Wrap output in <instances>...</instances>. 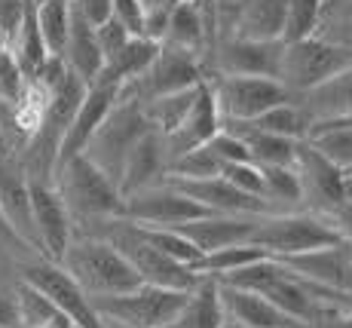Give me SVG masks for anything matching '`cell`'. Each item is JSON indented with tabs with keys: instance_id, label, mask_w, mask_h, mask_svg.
<instances>
[{
	"instance_id": "1",
	"label": "cell",
	"mask_w": 352,
	"mask_h": 328,
	"mask_svg": "<svg viewBox=\"0 0 352 328\" xmlns=\"http://www.w3.org/2000/svg\"><path fill=\"white\" fill-rule=\"evenodd\" d=\"M297 178H300V212L334 227L343 239L352 236V175L331 166L307 141L297 147Z\"/></svg>"
},
{
	"instance_id": "2",
	"label": "cell",
	"mask_w": 352,
	"mask_h": 328,
	"mask_svg": "<svg viewBox=\"0 0 352 328\" xmlns=\"http://www.w3.org/2000/svg\"><path fill=\"white\" fill-rule=\"evenodd\" d=\"M58 267L83 289V295L89 300L129 295L138 285H144L138 279V273L129 267L126 258L113 245H107L104 239H96V236L74 234L62 261H58Z\"/></svg>"
},
{
	"instance_id": "3",
	"label": "cell",
	"mask_w": 352,
	"mask_h": 328,
	"mask_svg": "<svg viewBox=\"0 0 352 328\" xmlns=\"http://www.w3.org/2000/svg\"><path fill=\"white\" fill-rule=\"evenodd\" d=\"M52 187L62 196L67 215L74 221V230L92 221H107V218H123L126 203L120 187L107 178L104 172L89 163L83 154L62 163L52 175Z\"/></svg>"
},
{
	"instance_id": "4",
	"label": "cell",
	"mask_w": 352,
	"mask_h": 328,
	"mask_svg": "<svg viewBox=\"0 0 352 328\" xmlns=\"http://www.w3.org/2000/svg\"><path fill=\"white\" fill-rule=\"evenodd\" d=\"M147 132H151V123L144 117V107L138 101L117 95L113 107L107 111V117L101 120V126L89 139V145H86L83 156L89 163H96L101 172L120 187V172H123L129 150L138 145Z\"/></svg>"
},
{
	"instance_id": "5",
	"label": "cell",
	"mask_w": 352,
	"mask_h": 328,
	"mask_svg": "<svg viewBox=\"0 0 352 328\" xmlns=\"http://www.w3.org/2000/svg\"><path fill=\"white\" fill-rule=\"evenodd\" d=\"M184 300L187 291L138 285L129 295L96 298L92 310L98 313L101 328H168Z\"/></svg>"
},
{
	"instance_id": "6",
	"label": "cell",
	"mask_w": 352,
	"mask_h": 328,
	"mask_svg": "<svg viewBox=\"0 0 352 328\" xmlns=\"http://www.w3.org/2000/svg\"><path fill=\"white\" fill-rule=\"evenodd\" d=\"M248 243L263 249L270 258H291L313 249H324V245L349 243V239H343L334 227H328L307 212H279V215L257 218Z\"/></svg>"
},
{
	"instance_id": "7",
	"label": "cell",
	"mask_w": 352,
	"mask_h": 328,
	"mask_svg": "<svg viewBox=\"0 0 352 328\" xmlns=\"http://www.w3.org/2000/svg\"><path fill=\"white\" fill-rule=\"evenodd\" d=\"M352 61V52L346 46H337L331 40L319 37H303L294 43H285L279 61V83L285 86L288 95H300L313 86L324 83L328 77H334L337 71H343Z\"/></svg>"
},
{
	"instance_id": "8",
	"label": "cell",
	"mask_w": 352,
	"mask_h": 328,
	"mask_svg": "<svg viewBox=\"0 0 352 328\" xmlns=\"http://www.w3.org/2000/svg\"><path fill=\"white\" fill-rule=\"evenodd\" d=\"M16 276L28 283L31 289H37L74 328H101L98 313L92 310V300L56 261H46L37 255L25 258L16 264Z\"/></svg>"
},
{
	"instance_id": "9",
	"label": "cell",
	"mask_w": 352,
	"mask_h": 328,
	"mask_svg": "<svg viewBox=\"0 0 352 328\" xmlns=\"http://www.w3.org/2000/svg\"><path fill=\"white\" fill-rule=\"evenodd\" d=\"M202 80H206L202 59L190 56V52L172 50V46H160V52L147 65V71L120 90V99H132L138 105H144V101L162 99V95L193 90Z\"/></svg>"
},
{
	"instance_id": "10",
	"label": "cell",
	"mask_w": 352,
	"mask_h": 328,
	"mask_svg": "<svg viewBox=\"0 0 352 328\" xmlns=\"http://www.w3.org/2000/svg\"><path fill=\"white\" fill-rule=\"evenodd\" d=\"M206 80L212 86V95L218 101V111L224 123L257 120L270 107L291 101L285 86L270 77H224V74H212Z\"/></svg>"
},
{
	"instance_id": "11",
	"label": "cell",
	"mask_w": 352,
	"mask_h": 328,
	"mask_svg": "<svg viewBox=\"0 0 352 328\" xmlns=\"http://www.w3.org/2000/svg\"><path fill=\"white\" fill-rule=\"evenodd\" d=\"M285 40H245V37H221L206 56V77H279V61Z\"/></svg>"
},
{
	"instance_id": "12",
	"label": "cell",
	"mask_w": 352,
	"mask_h": 328,
	"mask_svg": "<svg viewBox=\"0 0 352 328\" xmlns=\"http://www.w3.org/2000/svg\"><path fill=\"white\" fill-rule=\"evenodd\" d=\"M123 203H126L123 218L135 224H147V227H181L187 221H199V218L212 215V212H206L199 203H193L190 196H184L168 181L157 184V187L135 190Z\"/></svg>"
},
{
	"instance_id": "13",
	"label": "cell",
	"mask_w": 352,
	"mask_h": 328,
	"mask_svg": "<svg viewBox=\"0 0 352 328\" xmlns=\"http://www.w3.org/2000/svg\"><path fill=\"white\" fill-rule=\"evenodd\" d=\"M31 215H34V230H37V245H40V258L46 261H62L67 243L74 239V221L67 215L62 196L56 194L50 181H31Z\"/></svg>"
},
{
	"instance_id": "14",
	"label": "cell",
	"mask_w": 352,
	"mask_h": 328,
	"mask_svg": "<svg viewBox=\"0 0 352 328\" xmlns=\"http://www.w3.org/2000/svg\"><path fill=\"white\" fill-rule=\"evenodd\" d=\"M276 261H282V267H285V270H291L294 276L307 279V283H313V285H322V289L352 295L349 243L324 245V249H313V252L291 255V258H276Z\"/></svg>"
},
{
	"instance_id": "15",
	"label": "cell",
	"mask_w": 352,
	"mask_h": 328,
	"mask_svg": "<svg viewBox=\"0 0 352 328\" xmlns=\"http://www.w3.org/2000/svg\"><path fill=\"white\" fill-rule=\"evenodd\" d=\"M0 212H3L6 224L16 230V236L25 245L40 255L37 245V230H34V215H31V190H28V175L19 156H0Z\"/></svg>"
},
{
	"instance_id": "16",
	"label": "cell",
	"mask_w": 352,
	"mask_h": 328,
	"mask_svg": "<svg viewBox=\"0 0 352 328\" xmlns=\"http://www.w3.org/2000/svg\"><path fill=\"white\" fill-rule=\"evenodd\" d=\"M221 129H224V120H221L218 101H214L208 80H202V83H199V95H196L190 114L181 120V126L175 129V132L162 135V141H166V150H168V160L175 163L178 156L190 154V150L206 147L208 141H212L214 135L221 132Z\"/></svg>"
},
{
	"instance_id": "17",
	"label": "cell",
	"mask_w": 352,
	"mask_h": 328,
	"mask_svg": "<svg viewBox=\"0 0 352 328\" xmlns=\"http://www.w3.org/2000/svg\"><path fill=\"white\" fill-rule=\"evenodd\" d=\"M291 101L297 105L300 117L307 120V132L319 123L343 120L352 114V61L343 71H337L334 77H328L324 83L313 86V90L291 95Z\"/></svg>"
},
{
	"instance_id": "18",
	"label": "cell",
	"mask_w": 352,
	"mask_h": 328,
	"mask_svg": "<svg viewBox=\"0 0 352 328\" xmlns=\"http://www.w3.org/2000/svg\"><path fill=\"white\" fill-rule=\"evenodd\" d=\"M166 181L175 184L181 194L190 196L193 203H199L212 215H273L267 200L242 194V190H236L221 175L218 178H206V181H175V178H166Z\"/></svg>"
},
{
	"instance_id": "19",
	"label": "cell",
	"mask_w": 352,
	"mask_h": 328,
	"mask_svg": "<svg viewBox=\"0 0 352 328\" xmlns=\"http://www.w3.org/2000/svg\"><path fill=\"white\" fill-rule=\"evenodd\" d=\"M120 90L117 86H107V83H92L89 90H86L83 101H80L77 114H74L71 126H67L65 139H62V147H58V163L56 169L62 166V163L74 160V156H80L89 145V139L96 135V129L101 126V120L107 117V111L113 107V101H117Z\"/></svg>"
},
{
	"instance_id": "20",
	"label": "cell",
	"mask_w": 352,
	"mask_h": 328,
	"mask_svg": "<svg viewBox=\"0 0 352 328\" xmlns=\"http://www.w3.org/2000/svg\"><path fill=\"white\" fill-rule=\"evenodd\" d=\"M168 150L166 141H162L160 132H147L144 139L138 141L132 150H129L126 163H123V172H120V194L123 200L135 190H144V187H157L168 178Z\"/></svg>"
},
{
	"instance_id": "21",
	"label": "cell",
	"mask_w": 352,
	"mask_h": 328,
	"mask_svg": "<svg viewBox=\"0 0 352 328\" xmlns=\"http://www.w3.org/2000/svg\"><path fill=\"white\" fill-rule=\"evenodd\" d=\"M257 218L263 215H206L199 221H187L172 230H178L187 243H193L199 249V255H208V252L227 249V245L248 243L254 234Z\"/></svg>"
},
{
	"instance_id": "22",
	"label": "cell",
	"mask_w": 352,
	"mask_h": 328,
	"mask_svg": "<svg viewBox=\"0 0 352 328\" xmlns=\"http://www.w3.org/2000/svg\"><path fill=\"white\" fill-rule=\"evenodd\" d=\"M221 291V307H224V316L233 319L239 325L248 328H303L300 322L282 313L273 300H267L263 295H254V291L245 289H233V285L218 283Z\"/></svg>"
},
{
	"instance_id": "23",
	"label": "cell",
	"mask_w": 352,
	"mask_h": 328,
	"mask_svg": "<svg viewBox=\"0 0 352 328\" xmlns=\"http://www.w3.org/2000/svg\"><path fill=\"white\" fill-rule=\"evenodd\" d=\"M62 61L65 68L80 77L86 86H92L98 80L101 68H104V56L98 50V37H96V28L89 22L74 12L71 6V28H67V40H65V50H62Z\"/></svg>"
},
{
	"instance_id": "24",
	"label": "cell",
	"mask_w": 352,
	"mask_h": 328,
	"mask_svg": "<svg viewBox=\"0 0 352 328\" xmlns=\"http://www.w3.org/2000/svg\"><path fill=\"white\" fill-rule=\"evenodd\" d=\"M224 129H230V132L245 145L254 166H294L297 163V147H300V141L263 132V129L252 126V123H224Z\"/></svg>"
},
{
	"instance_id": "25",
	"label": "cell",
	"mask_w": 352,
	"mask_h": 328,
	"mask_svg": "<svg viewBox=\"0 0 352 328\" xmlns=\"http://www.w3.org/2000/svg\"><path fill=\"white\" fill-rule=\"evenodd\" d=\"M285 10L288 0H245L233 25V37L245 40H282L285 34Z\"/></svg>"
},
{
	"instance_id": "26",
	"label": "cell",
	"mask_w": 352,
	"mask_h": 328,
	"mask_svg": "<svg viewBox=\"0 0 352 328\" xmlns=\"http://www.w3.org/2000/svg\"><path fill=\"white\" fill-rule=\"evenodd\" d=\"M221 322H224V307H221L218 279L199 276L168 328H221Z\"/></svg>"
},
{
	"instance_id": "27",
	"label": "cell",
	"mask_w": 352,
	"mask_h": 328,
	"mask_svg": "<svg viewBox=\"0 0 352 328\" xmlns=\"http://www.w3.org/2000/svg\"><path fill=\"white\" fill-rule=\"evenodd\" d=\"M157 52H160V43H153V40H144V37H132L123 46V50L117 52V56L104 61V68H101V74H98L96 83H107V86H117V90H123L126 83H132L135 77H141V74L147 71V65L153 61Z\"/></svg>"
},
{
	"instance_id": "28",
	"label": "cell",
	"mask_w": 352,
	"mask_h": 328,
	"mask_svg": "<svg viewBox=\"0 0 352 328\" xmlns=\"http://www.w3.org/2000/svg\"><path fill=\"white\" fill-rule=\"evenodd\" d=\"M303 141H307L319 156H324L331 166H337L340 172L352 175V126L337 123V120L319 123V126L309 129Z\"/></svg>"
},
{
	"instance_id": "29",
	"label": "cell",
	"mask_w": 352,
	"mask_h": 328,
	"mask_svg": "<svg viewBox=\"0 0 352 328\" xmlns=\"http://www.w3.org/2000/svg\"><path fill=\"white\" fill-rule=\"evenodd\" d=\"M6 50L12 52L16 65L22 68L25 80H34V77L40 74V68L50 61V52H46V43H43V37H40V28H37V16H34V6H28L22 28H19V34L12 37V43L6 46Z\"/></svg>"
},
{
	"instance_id": "30",
	"label": "cell",
	"mask_w": 352,
	"mask_h": 328,
	"mask_svg": "<svg viewBox=\"0 0 352 328\" xmlns=\"http://www.w3.org/2000/svg\"><path fill=\"white\" fill-rule=\"evenodd\" d=\"M263 175V200L273 209V215L279 212H300V178H297L294 166H261Z\"/></svg>"
},
{
	"instance_id": "31",
	"label": "cell",
	"mask_w": 352,
	"mask_h": 328,
	"mask_svg": "<svg viewBox=\"0 0 352 328\" xmlns=\"http://www.w3.org/2000/svg\"><path fill=\"white\" fill-rule=\"evenodd\" d=\"M196 95H199V86L193 90H184V92H172V95H162V99H153V101H144V117L151 123L153 132L160 135H168L181 126V120L190 114Z\"/></svg>"
},
{
	"instance_id": "32",
	"label": "cell",
	"mask_w": 352,
	"mask_h": 328,
	"mask_svg": "<svg viewBox=\"0 0 352 328\" xmlns=\"http://www.w3.org/2000/svg\"><path fill=\"white\" fill-rule=\"evenodd\" d=\"M261 258H270L263 249H257L252 243H239V245H227V249H218V252H208V255H202L199 261L193 264V273H199V276H227V273L233 270H242L248 267V264L261 261Z\"/></svg>"
},
{
	"instance_id": "33",
	"label": "cell",
	"mask_w": 352,
	"mask_h": 328,
	"mask_svg": "<svg viewBox=\"0 0 352 328\" xmlns=\"http://www.w3.org/2000/svg\"><path fill=\"white\" fill-rule=\"evenodd\" d=\"M34 16H37V28L46 43V52L62 59L67 28H71V0H50L43 6H34Z\"/></svg>"
},
{
	"instance_id": "34",
	"label": "cell",
	"mask_w": 352,
	"mask_h": 328,
	"mask_svg": "<svg viewBox=\"0 0 352 328\" xmlns=\"http://www.w3.org/2000/svg\"><path fill=\"white\" fill-rule=\"evenodd\" d=\"M16 316H19V328H46L56 322H67L50 300L37 289H31L28 283H22V279H16Z\"/></svg>"
},
{
	"instance_id": "35",
	"label": "cell",
	"mask_w": 352,
	"mask_h": 328,
	"mask_svg": "<svg viewBox=\"0 0 352 328\" xmlns=\"http://www.w3.org/2000/svg\"><path fill=\"white\" fill-rule=\"evenodd\" d=\"M252 126L263 129V132H273V135H282V139H291V141H303L307 139V120L300 117L294 101H285V105H276L270 107L267 114H261L257 120H248Z\"/></svg>"
},
{
	"instance_id": "36",
	"label": "cell",
	"mask_w": 352,
	"mask_h": 328,
	"mask_svg": "<svg viewBox=\"0 0 352 328\" xmlns=\"http://www.w3.org/2000/svg\"><path fill=\"white\" fill-rule=\"evenodd\" d=\"M319 25H322V0H288L282 40L294 43V40L313 37L319 31Z\"/></svg>"
},
{
	"instance_id": "37",
	"label": "cell",
	"mask_w": 352,
	"mask_h": 328,
	"mask_svg": "<svg viewBox=\"0 0 352 328\" xmlns=\"http://www.w3.org/2000/svg\"><path fill=\"white\" fill-rule=\"evenodd\" d=\"M221 178L230 181L242 194L263 200V175H261V166H254V163H230V166L221 169Z\"/></svg>"
},
{
	"instance_id": "38",
	"label": "cell",
	"mask_w": 352,
	"mask_h": 328,
	"mask_svg": "<svg viewBox=\"0 0 352 328\" xmlns=\"http://www.w3.org/2000/svg\"><path fill=\"white\" fill-rule=\"evenodd\" d=\"M208 150H212L214 156H218V163H221V169L230 166V163H252V156H248V150L245 145H242L239 139H236L230 129H221L218 135H214L212 141L206 145Z\"/></svg>"
},
{
	"instance_id": "39",
	"label": "cell",
	"mask_w": 352,
	"mask_h": 328,
	"mask_svg": "<svg viewBox=\"0 0 352 328\" xmlns=\"http://www.w3.org/2000/svg\"><path fill=\"white\" fill-rule=\"evenodd\" d=\"M25 74L22 68L16 65V59H12L10 50L0 52V101H16L19 95L25 90Z\"/></svg>"
},
{
	"instance_id": "40",
	"label": "cell",
	"mask_w": 352,
	"mask_h": 328,
	"mask_svg": "<svg viewBox=\"0 0 352 328\" xmlns=\"http://www.w3.org/2000/svg\"><path fill=\"white\" fill-rule=\"evenodd\" d=\"M111 19L129 31V37H144V10L138 0H111Z\"/></svg>"
},
{
	"instance_id": "41",
	"label": "cell",
	"mask_w": 352,
	"mask_h": 328,
	"mask_svg": "<svg viewBox=\"0 0 352 328\" xmlns=\"http://www.w3.org/2000/svg\"><path fill=\"white\" fill-rule=\"evenodd\" d=\"M28 12V0H0V37L10 46Z\"/></svg>"
},
{
	"instance_id": "42",
	"label": "cell",
	"mask_w": 352,
	"mask_h": 328,
	"mask_svg": "<svg viewBox=\"0 0 352 328\" xmlns=\"http://www.w3.org/2000/svg\"><path fill=\"white\" fill-rule=\"evenodd\" d=\"M96 37H98V50H101V56H104V61L113 59L129 43V40H132L129 37V31L120 22H113V19H107L101 28H96Z\"/></svg>"
},
{
	"instance_id": "43",
	"label": "cell",
	"mask_w": 352,
	"mask_h": 328,
	"mask_svg": "<svg viewBox=\"0 0 352 328\" xmlns=\"http://www.w3.org/2000/svg\"><path fill=\"white\" fill-rule=\"evenodd\" d=\"M0 258H3V261H12V264L25 261V258H34V252L22 243V239L16 236V230L6 224L3 212H0ZM37 258H40V255H37Z\"/></svg>"
},
{
	"instance_id": "44",
	"label": "cell",
	"mask_w": 352,
	"mask_h": 328,
	"mask_svg": "<svg viewBox=\"0 0 352 328\" xmlns=\"http://www.w3.org/2000/svg\"><path fill=\"white\" fill-rule=\"evenodd\" d=\"M74 12H77L83 22H89L92 28H101V25L111 19V0H71Z\"/></svg>"
},
{
	"instance_id": "45",
	"label": "cell",
	"mask_w": 352,
	"mask_h": 328,
	"mask_svg": "<svg viewBox=\"0 0 352 328\" xmlns=\"http://www.w3.org/2000/svg\"><path fill=\"white\" fill-rule=\"evenodd\" d=\"M307 328H352V304L346 307H324Z\"/></svg>"
},
{
	"instance_id": "46",
	"label": "cell",
	"mask_w": 352,
	"mask_h": 328,
	"mask_svg": "<svg viewBox=\"0 0 352 328\" xmlns=\"http://www.w3.org/2000/svg\"><path fill=\"white\" fill-rule=\"evenodd\" d=\"M352 10V0H322V19L328 16H340V12Z\"/></svg>"
},
{
	"instance_id": "47",
	"label": "cell",
	"mask_w": 352,
	"mask_h": 328,
	"mask_svg": "<svg viewBox=\"0 0 352 328\" xmlns=\"http://www.w3.org/2000/svg\"><path fill=\"white\" fill-rule=\"evenodd\" d=\"M141 3V10H144V16L147 12H160V10H172L178 0H138Z\"/></svg>"
},
{
	"instance_id": "48",
	"label": "cell",
	"mask_w": 352,
	"mask_h": 328,
	"mask_svg": "<svg viewBox=\"0 0 352 328\" xmlns=\"http://www.w3.org/2000/svg\"><path fill=\"white\" fill-rule=\"evenodd\" d=\"M221 328H248V325H239V322H233V319H227V316H224V322H221Z\"/></svg>"
},
{
	"instance_id": "49",
	"label": "cell",
	"mask_w": 352,
	"mask_h": 328,
	"mask_svg": "<svg viewBox=\"0 0 352 328\" xmlns=\"http://www.w3.org/2000/svg\"><path fill=\"white\" fill-rule=\"evenodd\" d=\"M0 156H12L10 150H6V145H3V135H0Z\"/></svg>"
},
{
	"instance_id": "50",
	"label": "cell",
	"mask_w": 352,
	"mask_h": 328,
	"mask_svg": "<svg viewBox=\"0 0 352 328\" xmlns=\"http://www.w3.org/2000/svg\"><path fill=\"white\" fill-rule=\"evenodd\" d=\"M46 328H74L71 322H56V325H46Z\"/></svg>"
},
{
	"instance_id": "51",
	"label": "cell",
	"mask_w": 352,
	"mask_h": 328,
	"mask_svg": "<svg viewBox=\"0 0 352 328\" xmlns=\"http://www.w3.org/2000/svg\"><path fill=\"white\" fill-rule=\"evenodd\" d=\"M43 3H50V0H28V6H43Z\"/></svg>"
},
{
	"instance_id": "52",
	"label": "cell",
	"mask_w": 352,
	"mask_h": 328,
	"mask_svg": "<svg viewBox=\"0 0 352 328\" xmlns=\"http://www.w3.org/2000/svg\"><path fill=\"white\" fill-rule=\"evenodd\" d=\"M6 50V43H3V37H0V52H3Z\"/></svg>"
},
{
	"instance_id": "53",
	"label": "cell",
	"mask_w": 352,
	"mask_h": 328,
	"mask_svg": "<svg viewBox=\"0 0 352 328\" xmlns=\"http://www.w3.org/2000/svg\"><path fill=\"white\" fill-rule=\"evenodd\" d=\"M0 328H16V325H0Z\"/></svg>"
},
{
	"instance_id": "54",
	"label": "cell",
	"mask_w": 352,
	"mask_h": 328,
	"mask_svg": "<svg viewBox=\"0 0 352 328\" xmlns=\"http://www.w3.org/2000/svg\"><path fill=\"white\" fill-rule=\"evenodd\" d=\"M349 258H352V243H349Z\"/></svg>"
}]
</instances>
